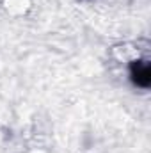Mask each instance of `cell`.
Here are the masks:
<instances>
[{
    "mask_svg": "<svg viewBox=\"0 0 151 153\" xmlns=\"http://www.w3.org/2000/svg\"><path fill=\"white\" fill-rule=\"evenodd\" d=\"M130 78L137 87L148 89L151 84V70L148 59H135L130 66Z\"/></svg>",
    "mask_w": 151,
    "mask_h": 153,
    "instance_id": "6da1fadb",
    "label": "cell"
}]
</instances>
